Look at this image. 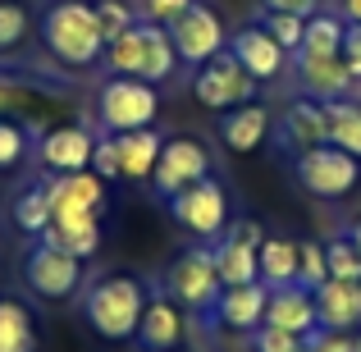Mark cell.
Listing matches in <instances>:
<instances>
[{
	"label": "cell",
	"instance_id": "46",
	"mask_svg": "<svg viewBox=\"0 0 361 352\" xmlns=\"http://www.w3.org/2000/svg\"><path fill=\"white\" fill-rule=\"evenodd\" d=\"M174 352H183V348H174Z\"/></svg>",
	"mask_w": 361,
	"mask_h": 352
},
{
	"label": "cell",
	"instance_id": "45",
	"mask_svg": "<svg viewBox=\"0 0 361 352\" xmlns=\"http://www.w3.org/2000/svg\"><path fill=\"white\" fill-rule=\"evenodd\" d=\"M353 352H361V334H357V348H353Z\"/></svg>",
	"mask_w": 361,
	"mask_h": 352
},
{
	"label": "cell",
	"instance_id": "36",
	"mask_svg": "<svg viewBox=\"0 0 361 352\" xmlns=\"http://www.w3.org/2000/svg\"><path fill=\"white\" fill-rule=\"evenodd\" d=\"M27 156V128L14 119H0V169H14Z\"/></svg>",
	"mask_w": 361,
	"mask_h": 352
},
{
	"label": "cell",
	"instance_id": "3",
	"mask_svg": "<svg viewBox=\"0 0 361 352\" xmlns=\"http://www.w3.org/2000/svg\"><path fill=\"white\" fill-rule=\"evenodd\" d=\"M174 42H169V28L160 23H137L128 32H119L115 42L106 46V69L119 73V78H142V83H165L174 73Z\"/></svg>",
	"mask_w": 361,
	"mask_h": 352
},
{
	"label": "cell",
	"instance_id": "30",
	"mask_svg": "<svg viewBox=\"0 0 361 352\" xmlns=\"http://www.w3.org/2000/svg\"><path fill=\"white\" fill-rule=\"evenodd\" d=\"M14 220H18V229L32 233V238H42L46 229H51V197H46L42 183L27 188V193L14 202Z\"/></svg>",
	"mask_w": 361,
	"mask_h": 352
},
{
	"label": "cell",
	"instance_id": "17",
	"mask_svg": "<svg viewBox=\"0 0 361 352\" xmlns=\"http://www.w3.org/2000/svg\"><path fill=\"white\" fill-rule=\"evenodd\" d=\"M329 142V115H325V101H311V97H298L279 119V147H288L293 156L311 147H325Z\"/></svg>",
	"mask_w": 361,
	"mask_h": 352
},
{
	"label": "cell",
	"instance_id": "11",
	"mask_svg": "<svg viewBox=\"0 0 361 352\" xmlns=\"http://www.w3.org/2000/svg\"><path fill=\"white\" fill-rule=\"evenodd\" d=\"M261 224L256 220H238L229 224L220 238H215V270H220V284L224 289H233V284H256L261 279Z\"/></svg>",
	"mask_w": 361,
	"mask_h": 352
},
{
	"label": "cell",
	"instance_id": "18",
	"mask_svg": "<svg viewBox=\"0 0 361 352\" xmlns=\"http://www.w3.org/2000/svg\"><path fill=\"white\" fill-rule=\"evenodd\" d=\"M46 197H51V215L55 211H106V178L97 169H73V174H55L46 178Z\"/></svg>",
	"mask_w": 361,
	"mask_h": 352
},
{
	"label": "cell",
	"instance_id": "28",
	"mask_svg": "<svg viewBox=\"0 0 361 352\" xmlns=\"http://www.w3.org/2000/svg\"><path fill=\"white\" fill-rule=\"evenodd\" d=\"M325 115H329V142L361 160V101H353V97L325 101Z\"/></svg>",
	"mask_w": 361,
	"mask_h": 352
},
{
	"label": "cell",
	"instance_id": "40",
	"mask_svg": "<svg viewBox=\"0 0 361 352\" xmlns=\"http://www.w3.org/2000/svg\"><path fill=\"white\" fill-rule=\"evenodd\" d=\"M92 169H97L101 178H119V147H115V133H106V138H97V151H92Z\"/></svg>",
	"mask_w": 361,
	"mask_h": 352
},
{
	"label": "cell",
	"instance_id": "42",
	"mask_svg": "<svg viewBox=\"0 0 361 352\" xmlns=\"http://www.w3.org/2000/svg\"><path fill=\"white\" fill-rule=\"evenodd\" d=\"M265 9H274V14H298V18H311L320 9V0H261Z\"/></svg>",
	"mask_w": 361,
	"mask_h": 352
},
{
	"label": "cell",
	"instance_id": "34",
	"mask_svg": "<svg viewBox=\"0 0 361 352\" xmlns=\"http://www.w3.org/2000/svg\"><path fill=\"white\" fill-rule=\"evenodd\" d=\"M97 23H101V37H106V46H110L119 32H128V28L137 23V9L123 5V0H97Z\"/></svg>",
	"mask_w": 361,
	"mask_h": 352
},
{
	"label": "cell",
	"instance_id": "12",
	"mask_svg": "<svg viewBox=\"0 0 361 352\" xmlns=\"http://www.w3.org/2000/svg\"><path fill=\"white\" fill-rule=\"evenodd\" d=\"M156 197H174L183 193V188L202 183V178H211V151L202 147L197 138H169L165 147H160V160H156Z\"/></svg>",
	"mask_w": 361,
	"mask_h": 352
},
{
	"label": "cell",
	"instance_id": "8",
	"mask_svg": "<svg viewBox=\"0 0 361 352\" xmlns=\"http://www.w3.org/2000/svg\"><path fill=\"white\" fill-rule=\"evenodd\" d=\"M192 97L202 101L206 110H233L256 101V78L238 64L233 51H220L215 60H206L202 69L192 73Z\"/></svg>",
	"mask_w": 361,
	"mask_h": 352
},
{
	"label": "cell",
	"instance_id": "1",
	"mask_svg": "<svg viewBox=\"0 0 361 352\" xmlns=\"http://www.w3.org/2000/svg\"><path fill=\"white\" fill-rule=\"evenodd\" d=\"M42 42L69 69H92L97 60H106V37L97 23V5L87 0H55L42 14Z\"/></svg>",
	"mask_w": 361,
	"mask_h": 352
},
{
	"label": "cell",
	"instance_id": "14",
	"mask_svg": "<svg viewBox=\"0 0 361 352\" xmlns=\"http://www.w3.org/2000/svg\"><path fill=\"white\" fill-rule=\"evenodd\" d=\"M293 73H298V92L311 101H343L357 92V78L338 55H293Z\"/></svg>",
	"mask_w": 361,
	"mask_h": 352
},
{
	"label": "cell",
	"instance_id": "23",
	"mask_svg": "<svg viewBox=\"0 0 361 352\" xmlns=\"http://www.w3.org/2000/svg\"><path fill=\"white\" fill-rule=\"evenodd\" d=\"M137 344L147 352H174L183 348V316H178L174 298H151L137 325Z\"/></svg>",
	"mask_w": 361,
	"mask_h": 352
},
{
	"label": "cell",
	"instance_id": "7",
	"mask_svg": "<svg viewBox=\"0 0 361 352\" xmlns=\"http://www.w3.org/2000/svg\"><path fill=\"white\" fill-rule=\"evenodd\" d=\"M23 279H27V289H32L37 298L64 302L69 293H78V284H82V261L73 252H64V247H55L51 238H37V243L27 247Z\"/></svg>",
	"mask_w": 361,
	"mask_h": 352
},
{
	"label": "cell",
	"instance_id": "25",
	"mask_svg": "<svg viewBox=\"0 0 361 352\" xmlns=\"http://www.w3.org/2000/svg\"><path fill=\"white\" fill-rule=\"evenodd\" d=\"M42 110L46 115L55 110V92L37 87V83H27V78H14V73H0V119H9V115L37 119Z\"/></svg>",
	"mask_w": 361,
	"mask_h": 352
},
{
	"label": "cell",
	"instance_id": "16",
	"mask_svg": "<svg viewBox=\"0 0 361 352\" xmlns=\"http://www.w3.org/2000/svg\"><path fill=\"white\" fill-rule=\"evenodd\" d=\"M229 51L238 55V64H243L247 73H252L256 83H270V78H279V73H283V64L293 60V55L283 51V46L274 42V37L265 32L261 23H247L243 32H233V37H229Z\"/></svg>",
	"mask_w": 361,
	"mask_h": 352
},
{
	"label": "cell",
	"instance_id": "9",
	"mask_svg": "<svg viewBox=\"0 0 361 352\" xmlns=\"http://www.w3.org/2000/svg\"><path fill=\"white\" fill-rule=\"evenodd\" d=\"M169 215H174L188 233L206 238V243H215V238L233 224L229 220V193H224L215 178H202V183L174 193V197H169Z\"/></svg>",
	"mask_w": 361,
	"mask_h": 352
},
{
	"label": "cell",
	"instance_id": "24",
	"mask_svg": "<svg viewBox=\"0 0 361 352\" xmlns=\"http://www.w3.org/2000/svg\"><path fill=\"white\" fill-rule=\"evenodd\" d=\"M115 147H119V178H151L156 174V160H160V138L156 128H133V133H115Z\"/></svg>",
	"mask_w": 361,
	"mask_h": 352
},
{
	"label": "cell",
	"instance_id": "15",
	"mask_svg": "<svg viewBox=\"0 0 361 352\" xmlns=\"http://www.w3.org/2000/svg\"><path fill=\"white\" fill-rule=\"evenodd\" d=\"M265 307H270V284H233V289H224L220 298H215L211 316L215 325L224 329H238V334H252V329L265 325Z\"/></svg>",
	"mask_w": 361,
	"mask_h": 352
},
{
	"label": "cell",
	"instance_id": "22",
	"mask_svg": "<svg viewBox=\"0 0 361 352\" xmlns=\"http://www.w3.org/2000/svg\"><path fill=\"white\" fill-rule=\"evenodd\" d=\"M42 238H51L55 247H64V252H73L78 261H87L101 247V215L97 211H55L51 229Z\"/></svg>",
	"mask_w": 361,
	"mask_h": 352
},
{
	"label": "cell",
	"instance_id": "2",
	"mask_svg": "<svg viewBox=\"0 0 361 352\" xmlns=\"http://www.w3.org/2000/svg\"><path fill=\"white\" fill-rule=\"evenodd\" d=\"M147 284L133 279V274H106L97 279L87 293H82V316L110 344H123V339H137L142 311H147Z\"/></svg>",
	"mask_w": 361,
	"mask_h": 352
},
{
	"label": "cell",
	"instance_id": "44",
	"mask_svg": "<svg viewBox=\"0 0 361 352\" xmlns=\"http://www.w3.org/2000/svg\"><path fill=\"white\" fill-rule=\"evenodd\" d=\"M353 243H357V252H361V220H353Z\"/></svg>",
	"mask_w": 361,
	"mask_h": 352
},
{
	"label": "cell",
	"instance_id": "41",
	"mask_svg": "<svg viewBox=\"0 0 361 352\" xmlns=\"http://www.w3.org/2000/svg\"><path fill=\"white\" fill-rule=\"evenodd\" d=\"M338 60H343L348 73L361 83V23H348V18H343V46H338Z\"/></svg>",
	"mask_w": 361,
	"mask_h": 352
},
{
	"label": "cell",
	"instance_id": "43",
	"mask_svg": "<svg viewBox=\"0 0 361 352\" xmlns=\"http://www.w3.org/2000/svg\"><path fill=\"white\" fill-rule=\"evenodd\" d=\"M343 18L348 23H361V0H343Z\"/></svg>",
	"mask_w": 361,
	"mask_h": 352
},
{
	"label": "cell",
	"instance_id": "29",
	"mask_svg": "<svg viewBox=\"0 0 361 352\" xmlns=\"http://www.w3.org/2000/svg\"><path fill=\"white\" fill-rule=\"evenodd\" d=\"M343 46V18L338 14H311L307 18V37H302V55H338Z\"/></svg>",
	"mask_w": 361,
	"mask_h": 352
},
{
	"label": "cell",
	"instance_id": "37",
	"mask_svg": "<svg viewBox=\"0 0 361 352\" xmlns=\"http://www.w3.org/2000/svg\"><path fill=\"white\" fill-rule=\"evenodd\" d=\"M252 348L256 352H307V339L302 334H288V329H270V325H261V329H252Z\"/></svg>",
	"mask_w": 361,
	"mask_h": 352
},
{
	"label": "cell",
	"instance_id": "31",
	"mask_svg": "<svg viewBox=\"0 0 361 352\" xmlns=\"http://www.w3.org/2000/svg\"><path fill=\"white\" fill-rule=\"evenodd\" d=\"M27 28H32L27 9L18 5V0H0V55L18 51V46L27 42Z\"/></svg>",
	"mask_w": 361,
	"mask_h": 352
},
{
	"label": "cell",
	"instance_id": "33",
	"mask_svg": "<svg viewBox=\"0 0 361 352\" xmlns=\"http://www.w3.org/2000/svg\"><path fill=\"white\" fill-rule=\"evenodd\" d=\"M261 28H265V32H270L288 55H298V51H302V37H307V18H298V14H274V9H265V23H261Z\"/></svg>",
	"mask_w": 361,
	"mask_h": 352
},
{
	"label": "cell",
	"instance_id": "27",
	"mask_svg": "<svg viewBox=\"0 0 361 352\" xmlns=\"http://www.w3.org/2000/svg\"><path fill=\"white\" fill-rule=\"evenodd\" d=\"M261 284L283 289V284H298V243L288 238H261Z\"/></svg>",
	"mask_w": 361,
	"mask_h": 352
},
{
	"label": "cell",
	"instance_id": "13",
	"mask_svg": "<svg viewBox=\"0 0 361 352\" xmlns=\"http://www.w3.org/2000/svg\"><path fill=\"white\" fill-rule=\"evenodd\" d=\"M92 151H97V133L82 123H55L42 133L37 156L51 174H73V169H92Z\"/></svg>",
	"mask_w": 361,
	"mask_h": 352
},
{
	"label": "cell",
	"instance_id": "39",
	"mask_svg": "<svg viewBox=\"0 0 361 352\" xmlns=\"http://www.w3.org/2000/svg\"><path fill=\"white\" fill-rule=\"evenodd\" d=\"M353 348H357V334H343V329L316 325L307 334V352H353Z\"/></svg>",
	"mask_w": 361,
	"mask_h": 352
},
{
	"label": "cell",
	"instance_id": "6",
	"mask_svg": "<svg viewBox=\"0 0 361 352\" xmlns=\"http://www.w3.org/2000/svg\"><path fill=\"white\" fill-rule=\"evenodd\" d=\"M165 289L178 307L188 311H211L215 298L224 293L220 270H215V252L211 247H188L174 256V265L165 270Z\"/></svg>",
	"mask_w": 361,
	"mask_h": 352
},
{
	"label": "cell",
	"instance_id": "20",
	"mask_svg": "<svg viewBox=\"0 0 361 352\" xmlns=\"http://www.w3.org/2000/svg\"><path fill=\"white\" fill-rule=\"evenodd\" d=\"M316 293V316L325 329H343V334H353L361 325V284L353 279H325Z\"/></svg>",
	"mask_w": 361,
	"mask_h": 352
},
{
	"label": "cell",
	"instance_id": "5",
	"mask_svg": "<svg viewBox=\"0 0 361 352\" xmlns=\"http://www.w3.org/2000/svg\"><path fill=\"white\" fill-rule=\"evenodd\" d=\"M298 183L307 188L311 197H320V202H338V197H348L361 183V160L348 156L334 142L311 147V151L298 156Z\"/></svg>",
	"mask_w": 361,
	"mask_h": 352
},
{
	"label": "cell",
	"instance_id": "10",
	"mask_svg": "<svg viewBox=\"0 0 361 352\" xmlns=\"http://www.w3.org/2000/svg\"><path fill=\"white\" fill-rule=\"evenodd\" d=\"M169 42H174V55L183 64H192V69H202L206 60H215L220 51H229V32H224L220 14H215L211 5H202V0L169 23Z\"/></svg>",
	"mask_w": 361,
	"mask_h": 352
},
{
	"label": "cell",
	"instance_id": "32",
	"mask_svg": "<svg viewBox=\"0 0 361 352\" xmlns=\"http://www.w3.org/2000/svg\"><path fill=\"white\" fill-rule=\"evenodd\" d=\"M325 261H329V279L361 284V252H357L353 238H334V243H325Z\"/></svg>",
	"mask_w": 361,
	"mask_h": 352
},
{
	"label": "cell",
	"instance_id": "21",
	"mask_svg": "<svg viewBox=\"0 0 361 352\" xmlns=\"http://www.w3.org/2000/svg\"><path fill=\"white\" fill-rule=\"evenodd\" d=\"M270 128H274L270 110H265L261 101H247V106L224 110V119H220V142H224L229 151H238V156H247V151H256L265 138H270Z\"/></svg>",
	"mask_w": 361,
	"mask_h": 352
},
{
	"label": "cell",
	"instance_id": "19",
	"mask_svg": "<svg viewBox=\"0 0 361 352\" xmlns=\"http://www.w3.org/2000/svg\"><path fill=\"white\" fill-rule=\"evenodd\" d=\"M265 325H270V329H288V334H302V339H307L311 329L320 325V316H316V293L302 289V284H283V289H270Z\"/></svg>",
	"mask_w": 361,
	"mask_h": 352
},
{
	"label": "cell",
	"instance_id": "26",
	"mask_svg": "<svg viewBox=\"0 0 361 352\" xmlns=\"http://www.w3.org/2000/svg\"><path fill=\"white\" fill-rule=\"evenodd\" d=\"M0 352H37V320L14 298H0Z\"/></svg>",
	"mask_w": 361,
	"mask_h": 352
},
{
	"label": "cell",
	"instance_id": "35",
	"mask_svg": "<svg viewBox=\"0 0 361 352\" xmlns=\"http://www.w3.org/2000/svg\"><path fill=\"white\" fill-rule=\"evenodd\" d=\"M329 279V261L320 243H298V284L302 289H320Z\"/></svg>",
	"mask_w": 361,
	"mask_h": 352
},
{
	"label": "cell",
	"instance_id": "4",
	"mask_svg": "<svg viewBox=\"0 0 361 352\" xmlns=\"http://www.w3.org/2000/svg\"><path fill=\"white\" fill-rule=\"evenodd\" d=\"M97 115L106 133H133V128H151L160 115V97H156V83H142V78H110L97 97Z\"/></svg>",
	"mask_w": 361,
	"mask_h": 352
},
{
	"label": "cell",
	"instance_id": "38",
	"mask_svg": "<svg viewBox=\"0 0 361 352\" xmlns=\"http://www.w3.org/2000/svg\"><path fill=\"white\" fill-rule=\"evenodd\" d=\"M197 0H137V18H147V23H160L169 28L183 9H192Z\"/></svg>",
	"mask_w": 361,
	"mask_h": 352
}]
</instances>
